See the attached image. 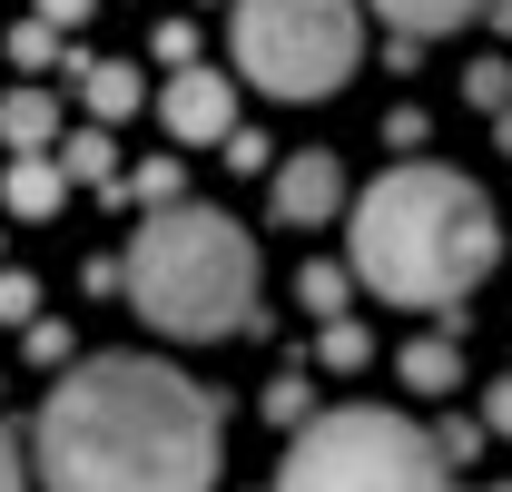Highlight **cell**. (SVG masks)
I'll use <instances>...</instances> for the list:
<instances>
[{
	"instance_id": "cell-1",
	"label": "cell",
	"mask_w": 512,
	"mask_h": 492,
	"mask_svg": "<svg viewBox=\"0 0 512 492\" xmlns=\"http://www.w3.org/2000/svg\"><path fill=\"white\" fill-rule=\"evenodd\" d=\"M30 473L40 492H217V394L158 355L60 365Z\"/></svg>"
},
{
	"instance_id": "cell-2",
	"label": "cell",
	"mask_w": 512,
	"mask_h": 492,
	"mask_svg": "<svg viewBox=\"0 0 512 492\" xmlns=\"http://www.w3.org/2000/svg\"><path fill=\"white\" fill-rule=\"evenodd\" d=\"M345 256H355V286L394 306H453L503 266V217L453 168H384L345 217Z\"/></svg>"
},
{
	"instance_id": "cell-3",
	"label": "cell",
	"mask_w": 512,
	"mask_h": 492,
	"mask_svg": "<svg viewBox=\"0 0 512 492\" xmlns=\"http://www.w3.org/2000/svg\"><path fill=\"white\" fill-rule=\"evenodd\" d=\"M256 237L217 207H158L119 256V296L138 325H158L168 345H217V335H247L256 325Z\"/></svg>"
},
{
	"instance_id": "cell-4",
	"label": "cell",
	"mask_w": 512,
	"mask_h": 492,
	"mask_svg": "<svg viewBox=\"0 0 512 492\" xmlns=\"http://www.w3.org/2000/svg\"><path fill=\"white\" fill-rule=\"evenodd\" d=\"M453 463L434 453V433H414L404 414L345 404V414H306L286 433L276 492H453Z\"/></svg>"
},
{
	"instance_id": "cell-5",
	"label": "cell",
	"mask_w": 512,
	"mask_h": 492,
	"mask_svg": "<svg viewBox=\"0 0 512 492\" xmlns=\"http://www.w3.org/2000/svg\"><path fill=\"white\" fill-rule=\"evenodd\" d=\"M365 60L355 0H237V69L266 99H335Z\"/></svg>"
},
{
	"instance_id": "cell-6",
	"label": "cell",
	"mask_w": 512,
	"mask_h": 492,
	"mask_svg": "<svg viewBox=\"0 0 512 492\" xmlns=\"http://www.w3.org/2000/svg\"><path fill=\"white\" fill-rule=\"evenodd\" d=\"M158 119L178 128L188 148H217V138L237 128V79H217V69H178V79L158 89Z\"/></svg>"
},
{
	"instance_id": "cell-7",
	"label": "cell",
	"mask_w": 512,
	"mask_h": 492,
	"mask_svg": "<svg viewBox=\"0 0 512 492\" xmlns=\"http://www.w3.org/2000/svg\"><path fill=\"white\" fill-rule=\"evenodd\" d=\"M335 207H345V168H335L325 148H296V158L276 168V217H286V227H325Z\"/></svg>"
},
{
	"instance_id": "cell-8",
	"label": "cell",
	"mask_w": 512,
	"mask_h": 492,
	"mask_svg": "<svg viewBox=\"0 0 512 492\" xmlns=\"http://www.w3.org/2000/svg\"><path fill=\"white\" fill-rule=\"evenodd\" d=\"M60 197H69V168L50 158V148H40V158H10V168H0V207H10V217H50Z\"/></svg>"
},
{
	"instance_id": "cell-9",
	"label": "cell",
	"mask_w": 512,
	"mask_h": 492,
	"mask_svg": "<svg viewBox=\"0 0 512 492\" xmlns=\"http://www.w3.org/2000/svg\"><path fill=\"white\" fill-rule=\"evenodd\" d=\"M50 138H60V99H50V89H10V99H0V148L40 158Z\"/></svg>"
},
{
	"instance_id": "cell-10",
	"label": "cell",
	"mask_w": 512,
	"mask_h": 492,
	"mask_svg": "<svg viewBox=\"0 0 512 492\" xmlns=\"http://www.w3.org/2000/svg\"><path fill=\"white\" fill-rule=\"evenodd\" d=\"M394 374H404L414 394H463V345H453V335H414V345L394 355Z\"/></svg>"
},
{
	"instance_id": "cell-11",
	"label": "cell",
	"mask_w": 512,
	"mask_h": 492,
	"mask_svg": "<svg viewBox=\"0 0 512 492\" xmlns=\"http://www.w3.org/2000/svg\"><path fill=\"white\" fill-rule=\"evenodd\" d=\"M375 10H384L394 40H444L463 20H483V0H375Z\"/></svg>"
},
{
	"instance_id": "cell-12",
	"label": "cell",
	"mask_w": 512,
	"mask_h": 492,
	"mask_svg": "<svg viewBox=\"0 0 512 492\" xmlns=\"http://www.w3.org/2000/svg\"><path fill=\"white\" fill-rule=\"evenodd\" d=\"M79 89H89V119H99V128H109V119H128V109L148 99V79H138L128 60H89V69H79Z\"/></svg>"
},
{
	"instance_id": "cell-13",
	"label": "cell",
	"mask_w": 512,
	"mask_h": 492,
	"mask_svg": "<svg viewBox=\"0 0 512 492\" xmlns=\"http://www.w3.org/2000/svg\"><path fill=\"white\" fill-rule=\"evenodd\" d=\"M60 168L79 187H119V148H109V128H79V138L60 148Z\"/></svg>"
},
{
	"instance_id": "cell-14",
	"label": "cell",
	"mask_w": 512,
	"mask_h": 492,
	"mask_svg": "<svg viewBox=\"0 0 512 492\" xmlns=\"http://www.w3.org/2000/svg\"><path fill=\"white\" fill-rule=\"evenodd\" d=\"M316 355H325V365H335V374H355V365H365V355H375V335H365L355 315H325V325H316Z\"/></svg>"
},
{
	"instance_id": "cell-15",
	"label": "cell",
	"mask_w": 512,
	"mask_h": 492,
	"mask_svg": "<svg viewBox=\"0 0 512 492\" xmlns=\"http://www.w3.org/2000/svg\"><path fill=\"white\" fill-rule=\"evenodd\" d=\"M463 99H473L483 119H503V109H512V60H503V50H493V60H473V69H463Z\"/></svg>"
},
{
	"instance_id": "cell-16",
	"label": "cell",
	"mask_w": 512,
	"mask_h": 492,
	"mask_svg": "<svg viewBox=\"0 0 512 492\" xmlns=\"http://www.w3.org/2000/svg\"><path fill=\"white\" fill-rule=\"evenodd\" d=\"M345 286H355V266H306V276H296V306L306 315H345Z\"/></svg>"
},
{
	"instance_id": "cell-17",
	"label": "cell",
	"mask_w": 512,
	"mask_h": 492,
	"mask_svg": "<svg viewBox=\"0 0 512 492\" xmlns=\"http://www.w3.org/2000/svg\"><path fill=\"white\" fill-rule=\"evenodd\" d=\"M128 197H138V207H178V187H188V168H178V158H148V168H138V178H119Z\"/></svg>"
},
{
	"instance_id": "cell-18",
	"label": "cell",
	"mask_w": 512,
	"mask_h": 492,
	"mask_svg": "<svg viewBox=\"0 0 512 492\" xmlns=\"http://www.w3.org/2000/svg\"><path fill=\"white\" fill-rule=\"evenodd\" d=\"M266 414H276V424H286V433H296V424H306V414H316V394H306V374H296V365H286V374H276V384H266Z\"/></svg>"
},
{
	"instance_id": "cell-19",
	"label": "cell",
	"mask_w": 512,
	"mask_h": 492,
	"mask_svg": "<svg viewBox=\"0 0 512 492\" xmlns=\"http://www.w3.org/2000/svg\"><path fill=\"white\" fill-rule=\"evenodd\" d=\"M30 315H40V276L0 266V325H30Z\"/></svg>"
},
{
	"instance_id": "cell-20",
	"label": "cell",
	"mask_w": 512,
	"mask_h": 492,
	"mask_svg": "<svg viewBox=\"0 0 512 492\" xmlns=\"http://www.w3.org/2000/svg\"><path fill=\"white\" fill-rule=\"evenodd\" d=\"M50 50H60V30H50V20H20V30H10V60H20V69H40Z\"/></svg>"
},
{
	"instance_id": "cell-21",
	"label": "cell",
	"mask_w": 512,
	"mask_h": 492,
	"mask_svg": "<svg viewBox=\"0 0 512 492\" xmlns=\"http://www.w3.org/2000/svg\"><path fill=\"white\" fill-rule=\"evenodd\" d=\"M30 365H69V325H50V315H30Z\"/></svg>"
},
{
	"instance_id": "cell-22",
	"label": "cell",
	"mask_w": 512,
	"mask_h": 492,
	"mask_svg": "<svg viewBox=\"0 0 512 492\" xmlns=\"http://www.w3.org/2000/svg\"><path fill=\"white\" fill-rule=\"evenodd\" d=\"M473 424H483V433H512V374H503V384H483V404H473Z\"/></svg>"
},
{
	"instance_id": "cell-23",
	"label": "cell",
	"mask_w": 512,
	"mask_h": 492,
	"mask_svg": "<svg viewBox=\"0 0 512 492\" xmlns=\"http://www.w3.org/2000/svg\"><path fill=\"white\" fill-rule=\"evenodd\" d=\"M217 148H227V168H266V158H276V148H266V138H256V128H227V138H217Z\"/></svg>"
},
{
	"instance_id": "cell-24",
	"label": "cell",
	"mask_w": 512,
	"mask_h": 492,
	"mask_svg": "<svg viewBox=\"0 0 512 492\" xmlns=\"http://www.w3.org/2000/svg\"><path fill=\"white\" fill-rule=\"evenodd\" d=\"M188 50H197V30H188V20H158V60H178V69H188Z\"/></svg>"
},
{
	"instance_id": "cell-25",
	"label": "cell",
	"mask_w": 512,
	"mask_h": 492,
	"mask_svg": "<svg viewBox=\"0 0 512 492\" xmlns=\"http://www.w3.org/2000/svg\"><path fill=\"white\" fill-rule=\"evenodd\" d=\"M384 148H424V109H394L384 119Z\"/></svg>"
},
{
	"instance_id": "cell-26",
	"label": "cell",
	"mask_w": 512,
	"mask_h": 492,
	"mask_svg": "<svg viewBox=\"0 0 512 492\" xmlns=\"http://www.w3.org/2000/svg\"><path fill=\"white\" fill-rule=\"evenodd\" d=\"M89 10H99V0H40V20H50V30H69V20H89Z\"/></svg>"
},
{
	"instance_id": "cell-27",
	"label": "cell",
	"mask_w": 512,
	"mask_h": 492,
	"mask_svg": "<svg viewBox=\"0 0 512 492\" xmlns=\"http://www.w3.org/2000/svg\"><path fill=\"white\" fill-rule=\"evenodd\" d=\"M0 492H30V483H20V443H10V433H0Z\"/></svg>"
},
{
	"instance_id": "cell-28",
	"label": "cell",
	"mask_w": 512,
	"mask_h": 492,
	"mask_svg": "<svg viewBox=\"0 0 512 492\" xmlns=\"http://www.w3.org/2000/svg\"><path fill=\"white\" fill-rule=\"evenodd\" d=\"M483 20H493V30H512V0H483Z\"/></svg>"
},
{
	"instance_id": "cell-29",
	"label": "cell",
	"mask_w": 512,
	"mask_h": 492,
	"mask_svg": "<svg viewBox=\"0 0 512 492\" xmlns=\"http://www.w3.org/2000/svg\"><path fill=\"white\" fill-rule=\"evenodd\" d=\"M493 148H503V158H512V109H503V119H493Z\"/></svg>"
},
{
	"instance_id": "cell-30",
	"label": "cell",
	"mask_w": 512,
	"mask_h": 492,
	"mask_svg": "<svg viewBox=\"0 0 512 492\" xmlns=\"http://www.w3.org/2000/svg\"><path fill=\"white\" fill-rule=\"evenodd\" d=\"M483 492H512V483H483Z\"/></svg>"
}]
</instances>
